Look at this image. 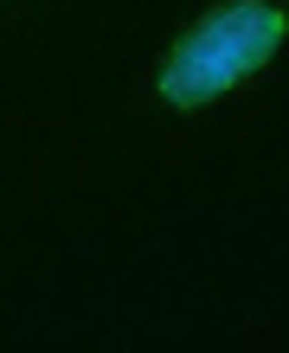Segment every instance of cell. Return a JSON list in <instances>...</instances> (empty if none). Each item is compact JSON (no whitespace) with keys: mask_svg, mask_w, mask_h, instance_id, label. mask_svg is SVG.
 <instances>
[{"mask_svg":"<svg viewBox=\"0 0 289 353\" xmlns=\"http://www.w3.org/2000/svg\"><path fill=\"white\" fill-rule=\"evenodd\" d=\"M277 39H283V13L277 7H257V0L225 7V13H212L206 26H193L180 39V52L168 58V71H161V90L174 103H206L225 84H238L244 71H257L263 58L277 52Z\"/></svg>","mask_w":289,"mask_h":353,"instance_id":"6da1fadb","label":"cell"}]
</instances>
